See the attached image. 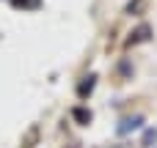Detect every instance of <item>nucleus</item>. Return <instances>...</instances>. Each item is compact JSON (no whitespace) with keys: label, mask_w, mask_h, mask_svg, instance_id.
<instances>
[{"label":"nucleus","mask_w":157,"mask_h":148,"mask_svg":"<svg viewBox=\"0 0 157 148\" xmlns=\"http://www.w3.org/2000/svg\"><path fill=\"white\" fill-rule=\"evenodd\" d=\"M138 126H141V118L135 115V118H127V121H124V124L119 126V132H121V135H127L130 129H138Z\"/></svg>","instance_id":"1"}]
</instances>
